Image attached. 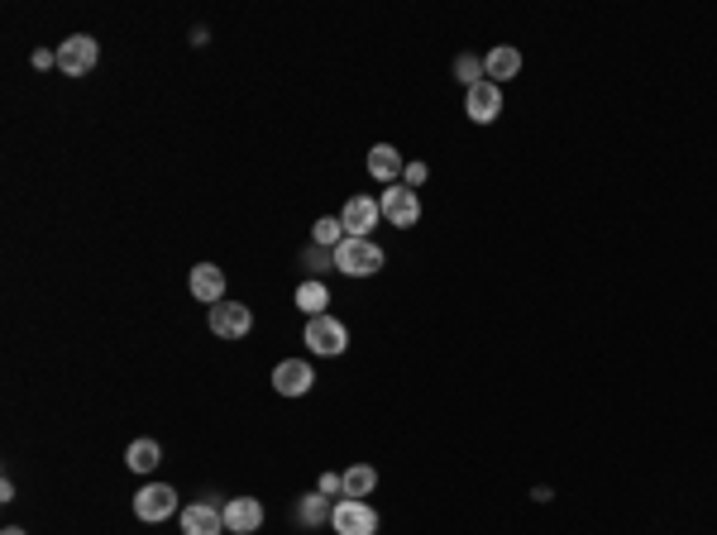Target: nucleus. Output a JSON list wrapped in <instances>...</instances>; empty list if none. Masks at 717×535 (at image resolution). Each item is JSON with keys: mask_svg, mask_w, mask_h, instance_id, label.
Instances as JSON below:
<instances>
[{"mask_svg": "<svg viewBox=\"0 0 717 535\" xmlns=\"http://www.w3.org/2000/svg\"><path fill=\"white\" fill-rule=\"evenodd\" d=\"M335 268H340L345 278H373V273L383 268V249H378L373 239H345V244L335 249Z\"/></svg>", "mask_w": 717, "mask_h": 535, "instance_id": "1", "label": "nucleus"}, {"mask_svg": "<svg viewBox=\"0 0 717 535\" xmlns=\"http://www.w3.org/2000/svg\"><path fill=\"white\" fill-rule=\"evenodd\" d=\"M330 526H335V535H378V512L364 497H340L330 512Z\"/></svg>", "mask_w": 717, "mask_h": 535, "instance_id": "2", "label": "nucleus"}, {"mask_svg": "<svg viewBox=\"0 0 717 535\" xmlns=\"http://www.w3.org/2000/svg\"><path fill=\"white\" fill-rule=\"evenodd\" d=\"M306 349L321 354V359H340L349 349V330L335 316H311L306 321Z\"/></svg>", "mask_w": 717, "mask_h": 535, "instance_id": "3", "label": "nucleus"}, {"mask_svg": "<svg viewBox=\"0 0 717 535\" xmlns=\"http://www.w3.org/2000/svg\"><path fill=\"white\" fill-rule=\"evenodd\" d=\"M378 206H383V220H392L397 230H412L416 220H421V196L412 187H402V182H392L388 192L378 196Z\"/></svg>", "mask_w": 717, "mask_h": 535, "instance_id": "4", "label": "nucleus"}, {"mask_svg": "<svg viewBox=\"0 0 717 535\" xmlns=\"http://www.w3.org/2000/svg\"><path fill=\"white\" fill-rule=\"evenodd\" d=\"M96 58H101L96 39H91V34H72V39H63V48H58V72H63V77H87L91 67H96Z\"/></svg>", "mask_w": 717, "mask_h": 535, "instance_id": "5", "label": "nucleus"}, {"mask_svg": "<svg viewBox=\"0 0 717 535\" xmlns=\"http://www.w3.org/2000/svg\"><path fill=\"white\" fill-rule=\"evenodd\" d=\"M206 321H211V330H216L220 340H244L254 330V311L244 301H220V306H211Z\"/></svg>", "mask_w": 717, "mask_h": 535, "instance_id": "6", "label": "nucleus"}, {"mask_svg": "<svg viewBox=\"0 0 717 535\" xmlns=\"http://www.w3.org/2000/svg\"><path fill=\"white\" fill-rule=\"evenodd\" d=\"M177 512V493L168 488V483H149V488H139L134 493V516L139 521H168V516Z\"/></svg>", "mask_w": 717, "mask_h": 535, "instance_id": "7", "label": "nucleus"}, {"mask_svg": "<svg viewBox=\"0 0 717 535\" xmlns=\"http://www.w3.org/2000/svg\"><path fill=\"white\" fill-rule=\"evenodd\" d=\"M383 220V206L373 196H349L345 211H340V225H345L349 239H369V230Z\"/></svg>", "mask_w": 717, "mask_h": 535, "instance_id": "8", "label": "nucleus"}, {"mask_svg": "<svg viewBox=\"0 0 717 535\" xmlns=\"http://www.w3.org/2000/svg\"><path fill=\"white\" fill-rule=\"evenodd\" d=\"M464 110H469V120H474V125H493V120L502 115V86H493L488 77H483L478 86L464 91Z\"/></svg>", "mask_w": 717, "mask_h": 535, "instance_id": "9", "label": "nucleus"}, {"mask_svg": "<svg viewBox=\"0 0 717 535\" xmlns=\"http://www.w3.org/2000/svg\"><path fill=\"white\" fill-rule=\"evenodd\" d=\"M182 531L187 535H220L225 531V507L216 502H192V507H182Z\"/></svg>", "mask_w": 717, "mask_h": 535, "instance_id": "10", "label": "nucleus"}, {"mask_svg": "<svg viewBox=\"0 0 717 535\" xmlns=\"http://www.w3.org/2000/svg\"><path fill=\"white\" fill-rule=\"evenodd\" d=\"M259 526H263L259 497H230L225 502V531L230 535H254Z\"/></svg>", "mask_w": 717, "mask_h": 535, "instance_id": "11", "label": "nucleus"}, {"mask_svg": "<svg viewBox=\"0 0 717 535\" xmlns=\"http://www.w3.org/2000/svg\"><path fill=\"white\" fill-rule=\"evenodd\" d=\"M311 383H316V373H311L306 359H283V364L273 368V387H278L283 397H306Z\"/></svg>", "mask_w": 717, "mask_h": 535, "instance_id": "12", "label": "nucleus"}, {"mask_svg": "<svg viewBox=\"0 0 717 535\" xmlns=\"http://www.w3.org/2000/svg\"><path fill=\"white\" fill-rule=\"evenodd\" d=\"M522 72V53L512 48V43H498V48H488V58H483V77L493 86H502V82H512Z\"/></svg>", "mask_w": 717, "mask_h": 535, "instance_id": "13", "label": "nucleus"}, {"mask_svg": "<svg viewBox=\"0 0 717 535\" xmlns=\"http://www.w3.org/2000/svg\"><path fill=\"white\" fill-rule=\"evenodd\" d=\"M192 297L206 301V306H220L225 301V273L216 263H196L192 268Z\"/></svg>", "mask_w": 717, "mask_h": 535, "instance_id": "14", "label": "nucleus"}, {"mask_svg": "<svg viewBox=\"0 0 717 535\" xmlns=\"http://www.w3.org/2000/svg\"><path fill=\"white\" fill-rule=\"evenodd\" d=\"M402 168H407V158L392 149V144H373V149H369V172L378 177V182H388V187H392V182L402 177Z\"/></svg>", "mask_w": 717, "mask_h": 535, "instance_id": "15", "label": "nucleus"}, {"mask_svg": "<svg viewBox=\"0 0 717 535\" xmlns=\"http://www.w3.org/2000/svg\"><path fill=\"white\" fill-rule=\"evenodd\" d=\"M297 311H302L306 321H311V316H326V306H330V292H326V282L321 278H311V282H302V287H297Z\"/></svg>", "mask_w": 717, "mask_h": 535, "instance_id": "16", "label": "nucleus"}, {"mask_svg": "<svg viewBox=\"0 0 717 535\" xmlns=\"http://www.w3.org/2000/svg\"><path fill=\"white\" fill-rule=\"evenodd\" d=\"M330 497L326 493H306V497H297V507H292V516L302 521V526H326L330 521Z\"/></svg>", "mask_w": 717, "mask_h": 535, "instance_id": "17", "label": "nucleus"}, {"mask_svg": "<svg viewBox=\"0 0 717 535\" xmlns=\"http://www.w3.org/2000/svg\"><path fill=\"white\" fill-rule=\"evenodd\" d=\"M125 464H130L134 473H153L158 464H163V450H158V440H134L130 450H125Z\"/></svg>", "mask_w": 717, "mask_h": 535, "instance_id": "18", "label": "nucleus"}, {"mask_svg": "<svg viewBox=\"0 0 717 535\" xmlns=\"http://www.w3.org/2000/svg\"><path fill=\"white\" fill-rule=\"evenodd\" d=\"M378 488V469L373 464H354L345 469V497H369Z\"/></svg>", "mask_w": 717, "mask_h": 535, "instance_id": "19", "label": "nucleus"}, {"mask_svg": "<svg viewBox=\"0 0 717 535\" xmlns=\"http://www.w3.org/2000/svg\"><path fill=\"white\" fill-rule=\"evenodd\" d=\"M345 239H349V235H345V225H340L335 215H321V220L311 225V244H321V249H340Z\"/></svg>", "mask_w": 717, "mask_h": 535, "instance_id": "20", "label": "nucleus"}, {"mask_svg": "<svg viewBox=\"0 0 717 535\" xmlns=\"http://www.w3.org/2000/svg\"><path fill=\"white\" fill-rule=\"evenodd\" d=\"M455 82H464V91L483 82V58L478 53H459L455 58Z\"/></svg>", "mask_w": 717, "mask_h": 535, "instance_id": "21", "label": "nucleus"}, {"mask_svg": "<svg viewBox=\"0 0 717 535\" xmlns=\"http://www.w3.org/2000/svg\"><path fill=\"white\" fill-rule=\"evenodd\" d=\"M306 268H311V273H316V278H321V273H330V268H335V249H321V244H311V249H306Z\"/></svg>", "mask_w": 717, "mask_h": 535, "instance_id": "22", "label": "nucleus"}, {"mask_svg": "<svg viewBox=\"0 0 717 535\" xmlns=\"http://www.w3.org/2000/svg\"><path fill=\"white\" fill-rule=\"evenodd\" d=\"M426 177H431V168H426V163H421V158H412V163H407V168H402V187H426Z\"/></svg>", "mask_w": 717, "mask_h": 535, "instance_id": "23", "label": "nucleus"}, {"mask_svg": "<svg viewBox=\"0 0 717 535\" xmlns=\"http://www.w3.org/2000/svg\"><path fill=\"white\" fill-rule=\"evenodd\" d=\"M316 493L326 497H345V473H321V488Z\"/></svg>", "mask_w": 717, "mask_h": 535, "instance_id": "24", "label": "nucleus"}, {"mask_svg": "<svg viewBox=\"0 0 717 535\" xmlns=\"http://www.w3.org/2000/svg\"><path fill=\"white\" fill-rule=\"evenodd\" d=\"M34 67H58V53H48V48H34Z\"/></svg>", "mask_w": 717, "mask_h": 535, "instance_id": "25", "label": "nucleus"}, {"mask_svg": "<svg viewBox=\"0 0 717 535\" xmlns=\"http://www.w3.org/2000/svg\"><path fill=\"white\" fill-rule=\"evenodd\" d=\"M0 535H24V531H20V526H5V531H0Z\"/></svg>", "mask_w": 717, "mask_h": 535, "instance_id": "26", "label": "nucleus"}]
</instances>
